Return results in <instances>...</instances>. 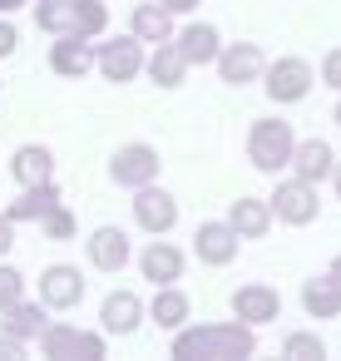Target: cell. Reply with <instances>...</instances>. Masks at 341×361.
<instances>
[{"instance_id": "12", "label": "cell", "mask_w": 341, "mask_h": 361, "mask_svg": "<svg viewBox=\"0 0 341 361\" xmlns=\"http://www.w3.org/2000/svg\"><path fill=\"white\" fill-rule=\"evenodd\" d=\"M232 317L247 322V326H267V322L282 317V292L267 287V282H247V287L232 292Z\"/></svg>"}, {"instance_id": "24", "label": "cell", "mask_w": 341, "mask_h": 361, "mask_svg": "<svg viewBox=\"0 0 341 361\" xmlns=\"http://www.w3.org/2000/svg\"><path fill=\"white\" fill-rule=\"evenodd\" d=\"M129 30H134L144 45H163V40H173V35H178V30H173V11H163L159 0H144V6H134Z\"/></svg>"}, {"instance_id": "2", "label": "cell", "mask_w": 341, "mask_h": 361, "mask_svg": "<svg viewBox=\"0 0 341 361\" xmlns=\"http://www.w3.org/2000/svg\"><path fill=\"white\" fill-rule=\"evenodd\" d=\"M292 149H297V134H292V124L287 119H252V129H247V159H252V169L257 173H282V169H292Z\"/></svg>"}, {"instance_id": "11", "label": "cell", "mask_w": 341, "mask_h": 361, "mask_svg": "<svg viewBox=\"0 0 341 361\" xmlns=\"http://www.w3.org/2000/svg\"><path fill=\"white\" fill-rule=\"evenodd\" d=\"M85 252H89V267H99V272H124V267L134 262V243H129V233L114 228V223L94 228L89 243H85Z\"/></svg>"}, {"instance_id": "16", "label": "cell", "mask_w": 341, "mask_h": 361, "mask_svg": "<svg viewBox=\"0 0 341 361\" xmlns=\"http://www.w3.org/2000/svg\"><path fill=\"white\" fill-rule=\"evenodd\" d=\"M331 169H336V149H331V139H297V149H292V173L297 178H306V183H326L331 178Z\"/></svg>"}, {"instance_id": "7", "label": "cell", "mask_w": 341, "mask_h": 361, "mask_svg": "<svg viewBox=\"0 0 341 361\" xmlns=\"http://www.w3.org/2000/svg\"><path fill=\"white\" fill-rule=\"evenodd\" d=\"M159 169H163V159H159V149H154V144H119V149H114V159H109V178H114L119 188L159 183Z\"/></svg>"}, {"instance_id": "1", "label": "cell", "mask_w": 341, "mask_h": 361, "mask_svg": "<svg viewBox=\"0 0 341 361\" xmlns=\"http://www.w3.org/2000/svg\"><path fill=\"white\" fill-rule=\"evenodd\" d=\"M173 361H247L257 356V326L247 322H203L173 331Z\"/></svg>"}, {"instance_id": "8", "label": "cell", "mask_w": 341, "mask_h": 361, "mask_svg": "<svg viewBox=\"0 0 341 361\" xmlns=\"http://www.w3.org/2000/svg\"><path fill=\"white\" fill-rule=\"evenodd\" d=\"M134 223H139L149 238H168V233L178 228V198L163 193V188H154V183L134 188Z\"/></svg>"}, {"instance_id": "30", "label": "cell", "mask_w": 341, "mask_h": 361, "mask_svg": "<svg viewBox=\"0 0 341 361\" xmlns=\"http://www.w3.org/2000/svg\"><path fill=\"white\" fill-rule=\"evenodd\" d=\"M75 228H80V223H75V213H70L65 203H55V208L40 218V233H45L50 243H65V238H75Z\"/></svg>"}, {"instance_id": "38", "label": "cell", "mask_w": 341, "mask_h": 361, "mask_svg": "<svg viewBox=\"0 0 341 361\" xmlns=\"http://www.w3.org/2000/svg\"><path fill=\"white\" fill-rule=\"evenodd\" d=\"M326 277H331V282H336V287H341V252H336V257H331V267H326Z\"/></svg>"}, {"instance_id": "28", "label": "cell", "mask_w": 341, "mask_h": 361, "mask_svg": "<svg viewBox=\"0 0 341 361\" xmlns=\"http://www.w3.org/2000/svg\"><path fill=\"white\" fill-rule=\"evenodd\" d=\"M104 30H109V6L104 0H75V35L99 40Z\"/></svg>"}, {"instance_id": "33", "label": "cell", "mask_w": 341, "mask_h": 361, "mask_svg": "<svg viewBox=\"0 0 341 361\" xmlns=\"http://www.w3.org/2000/svg\"><path fill=\"white\" fill-rule=\"evenodd\" d=\"M25 351H30V341L11 336V331H0V361H25Z\"/></svg>"}, {"instance_id": "37", "label": "cell", "mask_w": 341, "mask_h": 361, "mask_svg": "<svg viewBox=\"0 0 341 361\" xmlns=\"http://www.w3.org/2000/svg\"><path fill=\"white\" fill-rule=\"evenodd\" d=\"M20 6H30V0H0V16H16Z\"/></svg>"}, {"instance_id": "20", "label": "cell", "mask_w": 341, "mask_h": 361, "mask_svg": "<svg viewBox=\"0 0 341 361\" xmlns=\"http://www.w3.org/2000/svg\"><path fill=\"white\" fill-rule=\"evenodd\" d=\"M188 70H193V65L183 60V50H178L173 40H163V45H154V55H144V75H149L159 90H178Z\"/></svg>"}, {"instance_id": "26", "label": "cell", "mask_w": 341, "mask_h": 361, "mask_svg": "<svg viewBox=\"0 0 341 361\" xmlns=\"http://www.w3.org/2000/svg\"><path fill=\"white\" fill-rule=\"evenodd\" d=\"M302 312L306 317H316V322H331V317H341V287L321 272V277H311V282H302Z\"/></svg>"}, {"instance_id": "14", "label": "cell", "mask_w": 341, "mask_h": 361, "mask_svg": "<svg viewBox=\"0 0 341 361\" xmlns=\"http://www.w3.org/2000/svg\"><path fill=\"white\" fill-rule=\"evenodd\" d=\"M50 70L65 75V80H85V75L94 70V40H85V35H75V30L55 35V45H50Z\"/></svg>"}, {"instance_id": "21", "label": "cell", "mask_w": 341, "mask_h": 361, "mask_svg": "<svg viewBox=\"0 0 341 361\" xmlns=\"http://www.w3.org/2000/svg\"><path fill=\"white\" fill-rule=\"evenodd\" d=\"M11 173H16L20 188H30V183H50V178H55V154H50L45 144H20V149L11 154Z\"/></svg>"}, {"instance_id": "23", "label": "cell", "mask_w": 341, "mask_h": 361, "mask_svg": "<svg viewBox=\"0 0 341 361\" xmlns=\"http://www.w3.org/2000/svg\"><path fill=\"white\" fill-rule=\"evenodd\" d=\"M149 317H154L163 331H178V326H188V317H193V302H188V292H183L178 282H168V287H154Z\"/></svg>"}, {"instance_id": "10", "label": "cell", "mask_w": 341, "mask_h": 361, "mask_svg": "<svg viewBox=\"0 0 341 361\" xmlns=\"http://www.w3.org/2000/svg\"><path fill=\"white\" fill-rule=\"evenodd\" d=\"M40 302L50 312H75L85 302V272L70 267V262H50L40 272Z\"/></svg>"}, {"instance_id": "31", "label": "cell", "mask_w": 341, "mask_h": 361, "mask_svg": "<svg viewBox=\"0 0 341 361\" xmlns=\"http://www.w3.org/2000/svg\"><path fill=\"white\" fill-rule=\"evenodd\" d=\"M20 297H25V272H20V267H11V262H0V312L16 307Z\"/></svg>"}, {"instance_id": "39", "label": "cell", "mask_w": 341, "mask_h": 361, "mask_svg": "<svg viewBox=\"0 0 341 361\" xmlns=\"http://www.w3.org/2000/svg\"><path fill=\"white\" fill-rule=\"evenodd\" d=\"M331 188H336V198H341V159H336V169H331Z\"/></svg>"}, {"instance_id": "5", "label": "cell", "mask_w": 341, "mask_h": 361, "mask_svg": "<svg viewBox=\"0 0 341 361\" xmlns=\"http://www.w3.org/2000/svg\"><path fill=\"white\" fill-rule=\"evenodd\" d=\"M94 70H99L109 85L139 80V75H144V40H139L134 30H129V35H114V40L99 35V45H94Z\"/></svg>"}, {"instance_id": "25", "label": "cell", "mask_w": 341, "mask_h": 361, "mask_svg": "<svg viewBox=\"0 0 341 361\" xmlns=\"http://www.w3.org/2000/svg\"><path fill=\"white\" fill-rule=\"evenodd\" d=\"M55 203H60V188H55V178H50V183H30V188H20V198L6 203V213H11V223H40Z\"/></svg>"}, {"instance_id": "22", "label": "cell", "mask_w": 341, "mask_h": 361, "mask_svg": "<svg viewBox=\"0 0 341 361\" xmlns=\"http://www.w3.org/2000/svg\"><path fill=\"white\" fill-rule=\"evenodd\" d=\"M228 223L237 228V238H267L277 218H272L267 198H232L228 203Z\"/></svg>"}, {"instance_id": "9", "label": "cell", "mask_w": 341, "mask_h": 361, "mask_svg": "<svg viewBox=\"0 0 341 361\" xmlns=\"http://www.w3.org/2000/svg\"><path fill=\"white\" fill-rule=\"evenodd\" d=\"M213 65H218V80H223V85L242 90V85H257V80H262V70H267V55H262L252 40H237V45H223Z\"/></svg>"}, {"instance_id": "40", "label": "cell", "mask_w": 341, "mask_h": 361, "mask_svg": "<svg viewBox=\"0 0 341 361\" xmlns=\"http://www.w3.org/2000/svg\"><path fill=\"white\" fill-rule=\"evenodd\" d=\"M331 119H336V124H341V94H336V104H331Z\"/></svg>"}, {"instance_id": "35", "label": "cell", "mask_w": 341, "mask_h": 361, "mask_svg": "<svg viewBox=\"0 0 341 361\" xmlns=\"http://www.w3.org/2000/svg\"><path fill=\"white\" fill-rule=\"evenodd\" d=\"M11 247H16V223H11V213H0V257Z\"/></svg>"}, {"instance_id": "3", "label": "cell", "mask_w": 341, "mask_h": 361, "mask_svg": "<svg viewBox=\"0 0 341 361\" xmlns=\"http://www.w3.org/2000/svg\"><path fill=\"white\" fill-rule=\"evenodd\" d=\"M311 85H316V75H311V65L302 55H277L262 70V90H267L272 104H302L311 94Z\"/></svg>"}, {"instance_id": "32", "label": "cell", "mask_w": 341, "mask_h": 361, "mask_svg": "<svg viewBox=\"0 0 341 361\" xmlns=\"http://www.w3.org/2000/svg\"><path fill=\"white\" fill-rule=\"evenodd\" d=\"M321 85H331V90L341 94V45H331V50L321 55Z\"/></svg>"}, {"instance_id": "17", "label": "cell", "mask_w": 341, "mask_h": 361, "mask_svg": "<svg viewBox=\"0 0 341 361\" xmlns=\"http://www.w3.org/2000/svg\"><path fill=\"white\" fill-rule=\"evenodd\" d=\"M183 267H188V257H183V247H173V243H159V238H154V243L139 252V272H144V282H154V287L178 282Z\"/></svg>"}, {"instance_id": "13", "label": "cell", "mask_w": 341, "mask_h": 361, "mask_svg": "<svg viewBox=\"0 0 341 361\" xmlns=\"http://www.w3.org/2000/svg\"><path fill=\"white\" fill-rule=\"evenodd\" d=\"M237 247H242V238H237V228L228 218L223 223H198V233H193V252L208 267H228L237 257Z\"/></svg>"}, {"instance_id": "15", "label": "cell", "mask_w": 341, "mask_h": 361, "mask_svg": "<svg viewBox=\"0 0 341 361\" xmlns=\"http://www.w3.org/2000/svg\"><path fill=\"white\" fill-rule=\"evenodd\" d=\"M139 322H144L139 292L119 287V292H109V297L99 302V331H104V336H129V331H139Z\"/></svg>"}, {"instance_id": "19", "label": "cell", "mask_w": 341, "mask_h": 361, "mask_svg": "<svg viewBox=\"0 0 341 361\" xmlns=\"http://www.w3.org/2000/svg\"><path fill=\"white\" fill-rule=\"evenodd\" d=\"M173 45L183 50V60L188 65H213L218 60V50H223V35H218V25H208V20H193V25H183L178 35H173Z\"/></svg>"}, {"instance_id": "27", "label": "cell", "mask_w": 341, "mask_h": 361, "mask_svg": "<svg viewBox=\"0 0 341 361\" xmlns=\"http://www.w3.org/2000/svg\"><path fill=\"white\" fill-rule=\"evenodd\" d=\"M35 25H40L45 35L75 30V0H35Z\"/></svg>"}, {"instance_id": "36", "label": "cell", "mask_w": 341, "mask_h": 361, "mask_svg": "<svg viewBox=\"0 0 341 361\" xmlns=\"http://www.w3.org/2000/svg\"><path fill=\"white\" fill-rule=\"evenodd\" d=\"M159 6H163V11H173V16H188V11H198V6H203V0H159Z\"/></svg>"}, {"instance_id": "4", "label": "cell", "mask_w": 341, "mask_h": 361, "mask_svg": "<svg viewBox=\"0 0 341 361\" xmlns=\"http://www.w3.org/2000/svg\"><path fill=\"white\" fill-rule=\"evenodd\" d=\"M272 218L277 223H287V228H306V223H316L321 218V193H316V183H306V178H277V188H272Z\"/></svg>"}, {"instance_id": "18", "label": "cell", "mask_w": 341, "mask_h": 361, "mask_svg": "<svg viewBox=\"0 0 341 361\" xmlns=\"http://www.w3.org/2000/svg\"><path fill=\"white\" fill-rule=\"evenodd\" d=\"M45 326H50V307L35 297H20L16 307H6L0 312V331H11V336H20V341H40L45 336Z\"/></svg>"}, {"instance_id": "34", "label": "cell", "mask_w": 341, "mask_h": 361, "mask_svg": "<svg viewBox=\"0 0 341 361\" xmlns=\"http://www.w3.org/2000/svg\"><path fill=\"white\" fill-rule=\"evenodd\" d=\"M16 45H20V30L11 25V16H0V60H11Z\"/></svg>"}, {"instance_id": "6", "label": "cell", "mask_w": 341, "mask_h": 361, "mask_svg": "<svg viewBox=\"0 0 341 361\" xmlns=\"http://www.w3.org/2000/svg\"><path fill=\"white\" fill-rule=\"evenodd\" d=\"M40 351L50 356V361H104V351H109V341H104V331H80V326H70V322H50L45 326V336H40Z\"/></svg>"}, {"instance_id": "29", "label": "cell", "mask_w": 341, "mask_h": 361, "mask_svg": "<svg viewBox=\"0 0 341 361\" xmlns=\"http://www.w3.org/2000/svg\"><path fill=\"white\" fill-rule=\"evenodd\" d=\"M282 356L287 361H321L326 356V341L316 331H287L282 336Z\"/></svg>"}]
</instances>
